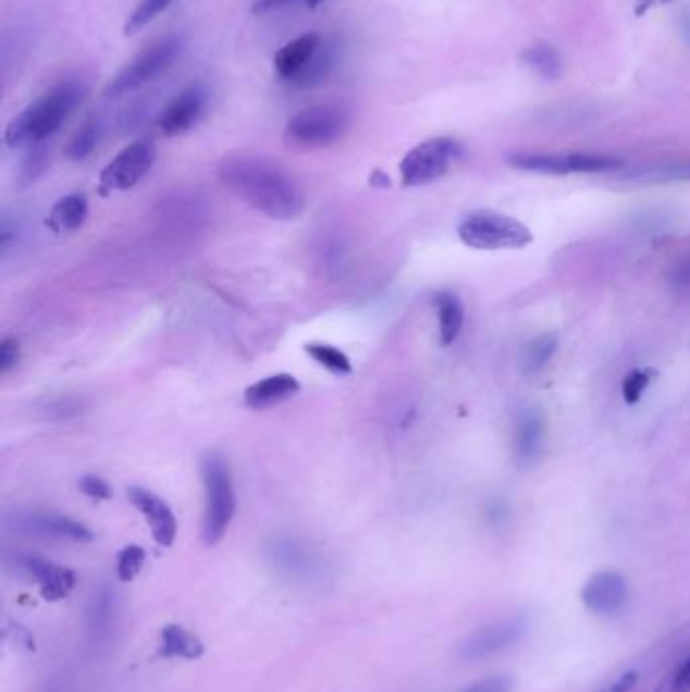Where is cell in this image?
Here are the masks:
<instances>
[{"mask_svg":"<svg viewBox=\"0 0 690 692\" xmlns=\"http://www.w3.org/2000/svg\"><path fill=\"white\" fill-rule=\"evenodd\" d=\"M217 174L237 199L270 219L292 221L304 213L303 187L272 160L235 155L221 160Z\"/></svg>","mask_w":690,"mask_h":692,"instance_id":"6da1fadb","label":"cell"},{"mask_svg":"<svg viewBox=\"0 0 690 692\" xmlns=\"http://www.w3.org/2000/svg\"><path fill=\"white\" fill-rule=\"evenodd\" d=\"M84 98L86 86L77 79H65L51 87L9 122L4 131V145L9 148L44 145L72 118Z\"/></svg>","mask_w":690,"mask_h":692,"instance_id":"7a4b0ae2","label":"cell"},{"mask_svg":"<svg viewBox=\"0 0 690 692\" xmlns=\"http://www.w3.org/2000/svg\"><path fill=\"white\" fill-rule=\"evenodd\" d=\"M201 478L205 486L202 541L217 545L227 533L237 508L230 464L219 454H209L201 461Z\"/></svg>","mask_w":690,"mask_h":692,"instance_id":"3957f363","label":"cell"},{"mask_svg":"<svg viewBox=\"0 0 690 692\" xmlns=\"http://www.w3.org/2000/svg\"><path fill=\"white\" fill-rule=\"evenodd\" d=\"M350 124L353 115L348 108L341 103H320L306 108L289 120L284 131V140L286 145L300 150L329 148L345 138Z\"/></svg>","mask_w":690,"mask_h":692,"instance_id":"277c9868","label":"cell"},{"mask_svg":"<svg viewBox=\"0 0 690 692\" xmlns=\"http://www.w3.org/2000/svg\"><path fill=\"white\" fill-rule=\"evenodd\" d=\"M458 237L464 246L482 251L496 249H520L532 242V233L515 217L496 211L468 213L458 225Z\"/></svg>","mask_w":690,"mask_h":692,"instance_id":"5b68a950","label":"cell"},{"mask_svg":"<svg viewBox=\"0 0 690 692\" xmlns=\"http://www.w3.org/2000/svg\"><path fill=\"white\" fill-rule=\"evenodd\" d=\"M185 39L181 35H167L157 44L146 47L136 58L130 61L122 72L106 87L108 98H120L130 91H136L138 87L150 84L159 75L171 70L174 61L183 53Z\"/></svg>","mask_w":690,"mask_h":692,"instance_id":"8992f818","label":"cell"},{"mask_svg":"<svg viewBox=\"0 0 690 692\" xmlns=\"http://www.w3.org/2000/svg\"><path fill=\"white\" fill-rule=\"evenodd\" d=\"M460 157V145L452 138H430L411 148L399 164L405 187H423L442 178Z\"/></svg>","mask_w":690,"mask_h":692,"instance_id":"52a82bcc","label":"cell"},{"mask_svg":"<svg viewBox=\"0 0 690 692\" xmlns=\"http://www.w3.org/2000/svg\"><path fill=\"white\" fill-rule=\"evenodd\" d=\"M508 162L518 171L541 174L605 173L621 166V160L616 157L591 152H518Z\"/></svg>","mask_w":690,"mask_h":692,"instance_id":"ba28073f","label":"cell"},{"mask_svg":"<svg viewBox=\"0 0 690 692\" xmlns=\"http://www.w3.org/2000/svg\"><path fill=\"white\" fill-rule=\"evenodd\" d=\"M529 626H531L529 616L522 611L506 616L503 620L492 621L489 626L478 628L476 632L468 635L461 642L458 654L466 663L484 660L498 652L513 648L529 632Z\"/></svg>","mask_w":690,"mask_h":692,"instance_id":"9c48e42d","label":"cell"},{"mask_svg":"<svg viewBox=\"0 0 690 692\" xmlns=\"http://www.w3.org/2000/svg\"><path fill=\"white\" fill-rule=\"evenodd\" d=\"M157 160V146L150 140H136L115 155L100 173V188L103 195L115 190L136 187L150 173Z\"/></svg>","mask_w":690,"mask_h":692,"instance_id":"30bf717a","label":"cell"},{"mask_svg":"<svg viewBox=\"0 0 690 692\" xmlns=\"http://www.w3.org/2000/svg\"><path fill=\"white\" fill-rule=\"evenodd\" d=\"M209 103V91L202 84H193L183 89L160 112L157 126L164 136H181L199 124Z\"/></svg>","mask_w":690,"mask_h":692,"instance_id":"8fae6325","label":"cell"},{"mask_svg":"<svg viewBox=\"0 0 690 692\" xmlns=\"http://www.w3.org/2000/svg\"><path fill=\"white\" fill-rule=\"evenodd\" d=\"M628 600V583L616 571H600L588 579L581 590V602L595 616H614Z\"/></svg>","mask_w":690,"mask_h":692,"instance_id":"7c38bea8","label":"cell"},{"mask_svg":"<svg viewBox=\"0 0 690 692\" xmlns=\"http://www.w3.org/2000/svg\"><path fill=\"white\" fill-rule=\"evenodd\" d=\"M130 503L134 508L145 517L152 539L157 541L160 547H173L174 539H176V517H174L173 508L167 505L160 496L155 492L146 491V489H130Z\"/></svg>","mask_w":690,"mask_h":692,"instance_id":"4fadbf2b","label":"cell"},{"mask_svg":"<svg viewBox=\"0 0 690 692\" xmlns=\"http://www.w3.org/2000/svg\"><path fill=\"white\" fill-rule=\"evenodd\" d=\"M16 529L23 533L65 539V541H75V543H87L94 539V534L86 524L70 519V517H63V515H47V512L19 517Z\"/></svg>","mask_w":690,"mask_h":692,"instance_id":"5bb4252c","label":"cell"},{"mask_svg":"<svg viewBox=\"0 0 690 692\" xmlns=\"http://www.w3.org/2000/svg\"><path fill=\"white\" fill-rule=\"evenodd\" d=\"M21 565L39 583L41 595L47 602H59V600L67 597L75 588L77 577L67 567L45 561L41 557H25Z\"/></svg>","mask_w":690,"mask_h":692,"instance_id":"9a60e30c","label":"cell"},{"mask_svg":"<svg viewBox=\"0 0 690 692\" xmlns=\"http://www.w3.org/2000/svg\"><path fill=\"white\" fill-rule=\"evenodd\" d=\"M324 37H320L318 33H304L300 37H296L294 41L284 45L275 58H273V67L275 73L292 84L300 73L306 70V65L317 55L318 47L322 44Z\"/></svg>","mask_w":690,"mask_h":692,"instance_id":"2e32d148","label":"cell"},{"mask_svg":"<svg viewBox=\"0 0 690 692\" xmlns=\"http://www.w3.org/2000/svg\"><path fill=\"white\" fill-rule=\"evenodd\" d=\"M300 383L294 375L288 373H278V375L266 376L258 383L249 385L244 393V401L249 409L263 411L275 405L284 404L298 395Z\"/></svg>","mask_w":690,"mask_h":692,"instance_id":"e0dca14e","label":"cell"},{"mask_svg":"<svg viewBox=\"0 0 690 692\" xmlns=\"http://www.w3.org/2000/svg\"><path fill=\"white\" fill-rule=\"evenodd\" d=\"M545 440V421L537 409H525L515 423V452L522 464L539 458Z\"/></svg>","mask_w":690,"mask_h":692,"instance_id":"ac0fdd59","label":"cell"},{"mask_svg":"<svg viewBox=\"0 0 690 692\" xmlns=\"http://www.w3.org/2000/svg\"><path fill=\"white\" fill-rule=\"evenodd\" d=\"M338 58H341L338 41L334 37L322 39L317 55L306 65V70L292 82V86L315 87L326 82L331 77V73L334 72V67L338 65Z\"/></svg>","mask_w":690,"mask_h":692,"instance_id":"d6986e66","label":"cell"},{"mask_svg":"<svg viewBox=\"0 0 690 692\" xmlns=\"http://www.w3.org/2000/svg\"><path fill=\"white\" fill-rule=\"evenodd\" d=\"M160 654L164 658L199 660L205 654V644L197 635L190 634L187 628L178 623H169L160 632Z\"/></svg>","mask_w":690,"mask_h":692,"instance_id":"ffe728a7","label":"cell"},{"mask_svg":"<svg viewBox=\"0 0 690 692\" xmlns=\"http://www.w3.org/2000/svg\"><path fill=\"white\" fill-rule=\"evenodd\" d=\"M273 565L288 577L308 583L318 576V563L296 545H278L273 547Z\"/></svg>","mask_w":690,"mask_h":692,"instance_id":"44dd1931","label":"cell"},{"mask_svg":"<svg viewBox=\"0 0 690 692\" xmlns=\"http://www.w3.org/2000/svg\"><path fill=\"white\" fill-rule=\"evenodd\" d=\"M87 211L89 207L84 195H67L53 205L47 225L56 233H72L86 223Z\"/></svg>","mask_w":690,"mask_h":692,"instance_id":"7402d4cb","label":"cell"},{"mask_svg":"<svg viewBox=\"0 0 690 692\" xmlns=\"http://www.w3.org/2000/svg\"><path fill=\"white\" fill-rule=\"evenodd\" d=\"M435 310L440 322V341L442 345L449 346L456 343L464 326V308L458 296L449 292H440L435 296Z\"/></svg>","mask_w":690,"mask_h":692,"instance_id":"603a6c76","label":"cell"},{"mask_svg":"<svg viewBox=\"0 0 690 692\" xmlns=\"http://www.w3.org/2000/svg\"><path fill=\"white\" fill-rule=\"evenodd\" d=\"M100 120L98 118H87L86 122L82 124V128L73 134L70 145L65 148L67 159L73 160V162L86 160L96 150V146L100 145Z\"/></svg>","mask_w":690,"mask_h":692,"instance_id":"cb8c5ba5","label":"cell"},{"mask_svg":"<svg viewBox=\"0 0 690 692\" xmlns=\"http://www.w3.org/2000/svg\"><path fill=\"white\" fill-rule=\"evenodd\" d=\"M304 350L322 369L331 371L332 375L343 376L353 373V362L336 346L324 345V343H310V345L304 346Z\"/></svg>","mask_w":690,"mask_h":692,"instance_id":"d4e9b609","label":"cell"},{"mask_svg":"<svg viewBox=\"0 0 690 692\" xmlns=\"http://www.w3.org/2000/svg\"><path fill=\"white\" fill-rule=\"evenodd\" d=\"M557 350V336L555 334H543L537 336L522 350V371L525 375H534L539 373L546 362L551 361V357Z\"/></svg>","mask_w":690,"mask_h":692,"instance_id":"484cf974","label":"cell"},{"mask_svg":"<svg viewBox=\"0 0 690 692\" xmlns=\"http://www.w3.org/2000/svg\"><path fill=\"white\" fill-rule=\"evenodd\" d=\"M115 595L110 592H100L87 611V621H89V632L96 635L98 640L103 635L110 634L112 621L115 616Z\"/></svg>","mask_w":690,"mask_h":692,"instance_id":"4316f807","label":"cell"},{"mask_svg":"<svg viewBox=\"0 0 690 692\" xmlns=\"http://www.w3.org/2000/svg\"><path fill=\"white\" fill-rule=\"evenodd\" d=\"M522 61L531 67L532 72L545 79H557L562 75V59L557 51L549 45H534L522 53Z\"/></svg>","mask_w":690,"mask_h":692,"instance_id":"83f0119b","label":"cell"},{"mask_svg":"<svg viewBox=\"0 0 690 692\" xmlns=\"http://www.w3.org/2000/svg\"><path fill=\"white\" fill-rule=\"evenodd\" d=\"M173 2L174 0H140L126 21L124 33L136 35L138 30L145 29L146 25H150L157 16L162 15Z\"/></svg>","mask_w":690,"mask_h":692,"instance_id":"f1b7e54d","label":"cell"},{"mask_svg":"<svg viewBox=\"0 0 690 692\" xmlns=\"http://www.w3.org/2000/svg\"><path fill=\"white\" fill-rule=\"evenodd\" d=\"M146 563V551L138 545H128L118 553V561H115V573L118 579L128 583L140 576L143 567Z\"/></svg>","mask_w":690,"mask_h":692,"instance_id":"f546056e","label":"cell"},{"mask_svg":"<svg viewBox=\"0 0 690 692\" xmlns=\"http://www.w3.org/2000/svg\"><path fill=\"white\" fill-rule=\"evenodd\" d=\"M654 371L652 369H632L628 375L624 376V383H621V395H624V401L626 404H638L644 395V391L648 390V385L652 383L654 379Z\"/></svg>","mask_w":690,"mask_h":692,"instance_id":"4dcf8cb0","label":"cell"},{"mask_svg":"<svg viewBox=\"0 0 690 692\" xmlns=\"http://www.w3.org/2000/svg\"><path fill=\"white\" fill-rule=\"evenodd\" d=\"M642 181H656V183H668V181H690V160H682V162H673V164H666V166H658V169H652L650 173L642 174L640 176Z\"/></svg>","mask_w":690,"mask_h":692,"instance_id":"1f68e13d","label":"cell"},{"mask_svg":"<svg viewBox=\"0 0 690 692\" xmlns=\"http://www.w3.org/2000/svg\"><path fill=\"white\" fill-rule=\"evenodd\" d=\"M656 692H690V656L662 680Z\"/></svg>","mask_w":690,"mask_h":692,"instance_id":"d6a6232c","label":"cell"},{"mask_svg":"<svg viewBox=\"0 0 690 692\" xmlns=\"http://www.w3.org/2000/svg\"><path fill=\"white\" fill-rule=\"evenodd\" d=\"M19 359H21V346H19V341L13 338V336H7V338L0 343V373L7 375L9 371H13Z\"/></svg>","mask_w":690,"mask_h":692,"instance_id":"836d02e7","label":"cell"},{"mask_svg":"<svg viewBox=\"0 0 690 692\" xmlns=\"http://www.w3.org/2000/svg\"><path fill=\"white\" fill-rule=\"evenodd\" d=\"M77 486H79V491L94 501H110L112 498V489L100 477H84Z\"/></svg>","mask_w":690,"mask_h":692,"instance_id":"e575fe53","label":"cell"},{"mask_svg":"<svg viewBox=\"0 0 690 692\" xmlns=\"http://www.w3.org/2000/svg\"><path fill=\"white\" fill-rule=\"evenodd\" d=\"M461 692H513V678L508 675L484 678Z\"/></svg>","mask_w":690,"mask_h":692,"instance_id":"d590c367","label":"cell"},{"mask_svg":"<svg viewBox=\"0 0 690 692\" xmlns=\"http://www.w3.org/2000/svg\"><path fill=\"white\" fill-rule=\"evenodd\" d=\"M638 672L636 670H628V672H624L621 677L616 678V682L609 687V691L607 692H630L633 687L638 684Z\"/></svg>","mask_w":690,"mask_h":692,"instance_id":"8d00e7d4","label":"cell"},{"mask_svg":"<svg viewBox=\"0 0 690 692\" xmlns=\"http://www.w3.org/2000/svg\"><path fill=\"white\" fill-rule=\"evenodd\" d=\"M289 2H294V0H256L254 7H251V13L254 15H268L272 11L286 7Z\"/></svg>","mask_w":690,"mask_h":692,"instance_id":"74e56055","label":"cell"},{"mask_svg":"<svg viewBox=\"0 0 690 692\" xmlns=\"http://www.w3.org/2000/svg\"><path fill=\"white\" fill-rule=\"evenodd\" d=\"M306 2V7L308 9H317L320 4H324V2H329V0H304Z\"/></svg>","mask_w":690,"mask_h":692,"instance_id":"f35d334b","label":"cell"}]
</instances>
